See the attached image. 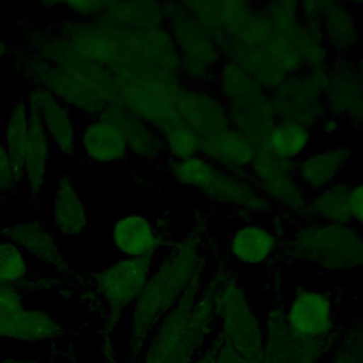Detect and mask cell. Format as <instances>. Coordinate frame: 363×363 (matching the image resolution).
<instances>
[{
	"label": "cell",
	"instance_id": "9",
	"mask_svg": "<svg viewBox=\"0 0 363 363\" xmlns=\"http://www.w3.org/2000/svg\"><path fill=\"white\" fill-rule=\"evenodd\" d=\"M169 28L180 60V74L186 84L213 86L223 62V51L187 11L182 1L164 3Z\"/></svg>",
	"mask_w": 363,
	"mask_h": 363
},
{
	"label": "cell",
	"instance_id": "32",
	"mask_svg": "<svg viewBox=\"0 0 363 363\" xmlns=\"http://www.w3.org/2000/svg\"><path fill=\"white\" fill-rule=\"evenodd\" d=\"M81 147L86 157L96 163L123 162L129 155L121 130L113 123L99 118L84 128Z\"/></svg>",
	"mask_w": 363,
	"mask_h": 363
},
{
	"label": "cell",
	"instance_id": "29",
	"mask_svg": "<svg viewBox=\"0 0 363 363\" xmlns=\"http://www.w3.org/2000/svg\"><path fill=\"white\" fill-rule=\"evenodd\" d=\"M325 45L332 57H353L359 47V28L352 3L329 1L319 23Z\"/></svg>",
	"mask_w": 363,
	"mask_h": 363
},
{
	"label": "cell",
	"instance_id": "45",
	"mask_svg": "<svg viewBox=\"0 0 363 363\" xmlns=\"http://www.w3.org/2000/svg\"><path fill=\"white\" fill-rule=\"evenodd\" d=\"M349 218L350 224L363 228V182L349 187Z\"/></svg>",
	"mask_w": 363,
	"mask_h": 363
},
{
	"label": "cell",
	"instance_id": "18",
	"mask_svg": "<svg viewBox=\"0 0 363 363\" xmlns=\"http://www.w3.org/2000/svg\"><path fill=\"white\" fill-rule=\"evenodd\" d=\"M0 237L16 244L24 254L27 252L35 258L37 262L50 267L61 278L72 279L78 275L51 231L37 218H24L0 227Z\"/></svg>",
	"mask_w": 363,
	"mask_h": 363
},
{
	"label": "cell",
	"instance_id": "25",
	"mask_svg": "<svg viewBox=\"0 0 363 363\" xmlns=\"http://www.w3.org/2000/svg\"><path fill=\"white\" fill-rule=\"evenodd\" d=\"M352 155V146L345 143L309 150L295 163L296 176L309 194L316 193L339 182V177L350 162Z\"/></svg>",
	"mask_w": 363,
	"mask_h": 363
},
{
	"label": "cell",
	"instance_id": "1",
	"mask_svg": "<svg viewBox=\"0 0 363 363\" xmlns=\"http://www.w3.org/2000/svg\"><path fill=\"white\" fill-rule=\"evenodd\" d=\"M206 234L201 223L170 245L128 313V340L123 363H139L145 346L166 313L187 289L204 278Z\"/></svg>",
	"mask_w": 363,
	"mask_h": 363
},
{
	"label": "cell",
	"instance_id": "47",
	"mask_svg": "<svg viewBox=\"0 0 363 363\" xmlns=\"http://www.w3.org/2000/svg\"><path fill=\"white\" fill-rule=\"evenodd\" d=\"M0 363H51L43 359H27V357H0Z\"/></svg>",
	"mask_w": 363,
	"mask_h": 363
},
{
	"label": "cell",
	"instance_id": "33",
	"mask_svg": "<svg viewBox=\"0 0 363 363\" xmlns=\"http://www.w3.org/2000/svg\"><path fill=\"white\" fill-rule=\"evenodd\" d=\"M289 31L301 71L326 69L332 55L325 45L319 26L299 20L291 26Z\"/></svg>",
	"mask_w": 363,
	"mask_h": 363
},
{
	"label": "cell",
	"instance_id": "36",
	"mask_svg": "<svg viewBox=\"0 0 363 363\" xmlns=\"http://www.w3.org/2000/svg\"><path fill=\"white\" fill-rule=\"evenodd\" d=\"M28 122H30V109H28L26 96H21L13 105L10 115L7 118V122L4 125L3 136H1L3 149L21 169H23L26 143L28 136Z\"/></svg>",
	"mask_w": 363,
	"mask_h": 363
},
{
	"label": "cell",
	"instance_id": "4",
	"mask_svg": "<svg viewBox=\"0 0 363 363\" xmlns=\"http://www.w3.org/2000/svg\"><path fill=\"white\" fill-rule=\"evenodd\" d=\"M285 235L282 250L294 262L329 272L363 269V234L352 224L302 220Z\"/></svg>",
	"mask_w": 363,
	"mask_h": 363
},
{
	"label": "cell",
	"instance_id": "30",
	"mask_svg": "<svg viewBox=\"0 0 363 363\" xmlns=\"http://www.w3.org/2000/svg\"><path fill=\"white\" fill-rule=\"evenodd\" d=\"M94 21L123 27V28H147L166 24L164 3L159 1H106Z\"/></svg>",
	"mask_w": 363,
	"mask_h": 363
},
{
	"label": "cell",
	"instance_id": "50",
	"mask_svg": "<svg viewBox=\"0 0 363 363\" xmlns=\"http://www.w3.org/2000/svg\"><path fill=\"white\" fill-rule=\"evenodd\" d=\"M354 64H356V71H357V75L363 84V50L359 52V55L354 57Z\"/></svg>",
	"mask_w": 363,
	"mask_h": 363
},
{
	"label": "cell",
	"instance_id": "44",
	"mask_svg": "<svg viewBox=\"0 0 363 363\" xmlns=\"http://www.w3.org/2000/svg\"><path fill=\"white\" fill-rule=\"evenodd\" d=\"M210 347L213 352L211 363H251L218 336L214 337V340L210 343Z\"/></svg>",
	"mask_w": 363,
	"mask_h": 363
},
{
	"label": "cell",
	"instance_id": "23",
	"mask_svg": "<svg viewBox=\"0 0 363 363\" xmlns=\"http://www.w3.org/2000/svg\"><path fill=\"white\" fill-rule=\"evenodd\" d=\"M111 241L123 258H155L166 245L162 228L142 213H129L112 224Z\"/></svg>",
	"mask_w": 363,
	"mask_h": 363
},
{
	"label": "cell",
	"instance_id": "7",
	"mask_svg": "<svg viewBox=\"0 0 363 363\" xmlns=\"http://www.w3.org/2000/svg\"><path fill=\"white\" fill-rule=\"evenodd\" d=\"M223 60L241 67L269 94L289 77L277 54L274 24L258 4L241 28L223 45Z\"/></svg>",
	"mask_w": 363,
	"mask_h": 363
},
{
	"label": "cell",
	"instance_id": "12",
	"mask_svg": "<svg viewBox=\"0 0 363 363\" xmlns=\"http://www.w3.org/2000/svg\"><path fill=\"white\" fill-rule=\"evenodd\" d=\"M326 69L298 71L291 74L271 92V102L278 121L296 122L311 129L318 125L326 115Z\"/></svg>",
	"mask_w": 363,
	"mask_h": 363
},
{
	"label": "cell",
	"instance_id": "13",
	"mask_svg": "<svg viewBox=\"0 0 363 363\" xmlns=\"http://www.w3.org/2000/svg\"><path fill=\"white\" fill-rule=\"evenodd\" d=\"M68 332L62 320L44 309L23 308L0 320V339L45 345L58 359L78 363L74 350L62 347Z\"/></svg>",
	"mask_w": 363,
	"mask_h": 363
},
{
	"label": "cell",
	"instance_id": "26",
	"mask_svg": "<svg viewBox=\"0 0 363 363\" xmlns=\"http://www.w3.org/2000/svg\"><path fill=\"white\" fill-rule=\"evenodd\" d=\"M257 152L258 146L233 126L201 138L200 143L203 157L220 170L231 173H248Z\"/></svg>",
	"mask_w": 363,
	"mask_h": 363
},
{
	"label": "cell",
	"instance_id": "14",
	"mask_svg": "<svg viewBox=\"0 0 363 363\" xmlns=\"http://www.w3.org/2000/svg\"><path fill=\"white\" fill-rule=\"evenodd\" d=\"M264 346L258 363H319L329 350V340H302L286 325L284 308H271L262 322Z\"/></svg>",
	"mask_w": 363,
	"mask_h": 363
},
{
	"label": "cell",
	"instance_id": "17",
	"mask_svg": "<svg viewBox=\"0 0 363 363\" xmlns=\"http://www.w3.org/2000/svg\"><path fill=\"white\" fill-rule=\"evenodd\" d=\"M326 71V113L353 129H363V84L356 71L354 57H332Z\"/></svg>",
	"mask_w": 363,
	"mask_h": 363
},
{
	"label": "cell",
	"instance_id": "51",
	"mask_svg": "<svg viewBox=\"0 0 363 363\" xmlns=\"http://www.w3.org/2000/svg\"><path fill=\"white\" fill-rule=\"evenodd\" d=\"M3 149V142H1V138H0V150Z\"/></svg>",
	"mask_w": 363,
	"mask_h": 363
},
{
	"label": "cell",
	"instance_id": "39",
	"mask_svg": "<svg viewBox=\"0 0 363 363\" xmlns=\"http://www.w3.org/2000/svg\"><path fill=\"white\" fill-rule=\"evenodd\" d=\"M160 136L167 160H184L200 155L201 136L182 121L174 122Z\"/></svg>",
	"mask_w": 363,
	"mask_h": 363
},
{
	"label": "cell",
	"instance_id": "46",
	"mask_svg": "<svg viewBox=\"0 0 363 363\" xmlns=\"http://www.w3.org/2000/svg\"><path fill=\"white\" fill-rule=\"evenodd\" d=\"M342 126H343V122H342V121H339L337 118H335V116L326 113V115L318 122V125H316L315 128H316V129L319 130V133L323 135L325 138H332V136H335V135L339 133V130L342 129Z\"/></svg>",
	"mask_w": 363,
	"mask_h": 363
},
{
	"label": "cell",
	"instance_id": "6",
	"mask_svg": "<svg viewBox=\"0 0 363 363\" xmlns=\"http://www.w3.org/2000/svg\"><path fill=\"white\" fill-rule=\"evenodd\" d=\"M207 282L213 291L217 336L251 363H258L264 326L242 285L224 269H218Z\"/></svg>",
	"mask_w": 363,
	"mask_h": 363
},
{
	"label": "cell",
	"instance_id": "40",
	"mask_svg": "<svg viewBox=\"0 0 363 363\" xmlns=\"http://www.w3.org/2000/svg\"><path fill=\"white\" fill-rule=\"evenodd\" d=\"M26 254L10 241H0V284L18 285L28 277Z\"/></svg>",
	"mask_w": 363,
	"mask_h": 363
},
{
	"label": "cell",
	"instance_id": "38",
	"mask_svg": "<svg viewBox=\"0 0 363 363\" xmlns=\"http://www.w3.org/2000/svg\"><path fill=\"white\" fill-rule=\"evenodd\" d=\"M213 88L223 98L224 102H228L242 95H247L261 86L241 67L231 61L223 60L216 72Z\"/></svg>",
	"mask_w": 363,
	"mask_h": 363
},
{
	"label": "cell",
	"instance_id": "15",
	"mask_svg": "<svg viewBox=\"0 0 363 363\" xmlns=\"http://www.w3.org/2000/svg\"><path fill=\"white\" fill-rule=\"evenodd\" d=\"M284 315L291 332L302 340H329L335 329V302L330 294L299 286L292 294Z\"/></svg>",
	"mask_w": 363,
	"mask_h": 363
},
{
	"label": "cell",
	"instance_id": "22",
	"mask_svg": "<svg viewBox=\"0 0 363 363\" xmlns=\"http://www.w3.org/2000/svg\"><path fill=\"white\" fill-rule=\"evenodd\" d=\"M182 3L220 48L241 28L257 7L255 3L240 0H196Z\"/></svg>",
	"mask_w": 363,
	"mask_h": 363
},
{
	"label": "cell",
	"instance_id": "34",
	"mask_svg": "<svg viewBox=\"0 0 363 363\" xmlns=\"http://www.w3.org/2000/svg\"><path fill=\"white\" fill-rule=\"evenodd\" d=\"M312 145V129L291 121H277L264 149L279 159L296 163L302 159Z\"/></svg>",
	"mask_w": 363,
	"mask_h": 363
},
{
	"label": "cell",
	"instance_id": "11",
	"mask_svg": "<svg viewBox=\"0 0 363 363\" xmlns=\"http://www.w3.org/2000/svg\"><path fill=\"white\" fill-rule=\"evenodd\" d=\"M248 176L275 211L301 221L308 218L311 194L301 184L295 163L279 159L259 147L248 169Z\"/></svg>",
	"mask_w": 363,
	"mask_h": 363
},
{
	"label": "cell",
	"instance_id": "10",
	"mask_svg": "<svg viewBox=\"0 0 363 363\" xmlns=\"http://www.w3.org/2000/svg\"><path fill=\"white\" fill-rule=\"evenodd\" d=\"M13 68L27 78L35 88L45 89L67 106H72L86 115L99 116L108 104L88 85L65 69L37 57L26 47L11 48Z\"/></svg>",
	"mask_w": 363,
	"mask_h": 363
},
{
	"label": "cell",
	"instance_id": "42",
	"mask_svg": "<svg viewBox=\"0 0 363 363\" xmlns=\"http://www.w3.org/2000/svg\"><path fill=\"white\" fill-rule=\"evenodd\" d=\"M330 363H363V323L345 336Z\"/></svg>",
	"mask_w": 363,
	"mask_h": 363
},
{
	"label": "cell",
	"instance_id": "19",
	"mask_svg": "<svg viewBox=\"0 0 363 363\" xmlns=\"http://www.w3.org/2000/svg\"><path fill=\"white\" fill-rule=\"evenodd\" d=\"M179 119L201 138L230 126L227 105L213 86L183 84L176 99Z\"/></svg>",
	"mask_w": 363,
	"mask_h": 363
},
{
	"label": "cell",
	"instance_id": "28",
	"mask_svg": "<svg viewBox=\"0 0 363 363\" xmlns=\"http://www.w3.org/2000/svg\"><path fill=\"white\" fill-rule=\"evenodd\" d=\"M51 217L57 234L67 240L81 237L88 227V210L79 190L68 174H62L57 180Z\"/></svg>",
	"mask_w": 363,
	"mask_h": 363
},
{
	"label": "cell",
	"instance_id": "5",
	"mask_svg": "<svg viewBox=\"0 0 363 363\" xmlns=\"http://www.w3.org/2000/svg\"><path fill=\"white\" fill-rule=\"evenodd\" d=\"M112 72L118 81L113 106L138 116L159 133L180 121L176 99L184 84L182 75L150 65H128Z\"/></svg>",
	"mask_w": 363,
	"mask_h": 363
},
{
	"label": "cell",
	"instance_id": "35",
	"mask_svg": "<svg viewBox=\"0 0 363 363\" xmlns=\"http://www.w3.org/2000/svg\"><path fill=\"white\" fill-rule=\"evenodd\" d=\"M349 184L336 182L309 196L308 218L329 224H350Z\"/></svg>",
	"mask_w": 363,
	"mask_h": 363
},
{
	"label": "cell",
	"instance_id": "16",
	"mask_svg": "<svg viewBox=\"0 0 363 363\" xmlns=\"http://www.w3.org/2000/svg\"><path fill=\"white\" fill-rule=\"evenodd\" d=\"M208 203L230 210L245 220H259L275 213L248 173L217 170L211 182L199 191Z\"/></svg>",
	"mask_w": 363,
	"mask_h": 363
},
{
	"label": "cell",
	"instance_id": "31",
	"mask_svg": "<svg viewBox=\"0 0 363 363\" xmlns=\"http://www.w3.org/2000/svg\"><path fill=\"white\" fill-rule=\"evenodd\" d=\"M50 139L37 118L35 113L30 111L28 122V136L24 152L23 172L24 182L27 186V196L31 201H35L43 190L47 173V164L50 157Z\"/></svg>",
	"mask_w": 363,
	"mask_h": 363
},
{
	"label": "cell",
	"instance_id": "21",
	"mask_svg": "<svg viewBox=\"0 0 363 363\" xmlns=\"http://www.w3.org/2000/svg\"><path fill=\"white\" fill-rule=\"evenodd\" d=\"M28 109L40 119L50 143L65 157H74L78 152V135L65 104L45 89L33 86L26 95Z\"/></svg>",
	"mask_w": 363,
	"mask_h": 363
},
{
	"label": "cell",
	"instance_id": "20",
	"mask_svg": "<svg viewBox=\"0 0 363 363\" xmlns=\"http://www.w3.org/2000/svg\"><path fill=\"white\" fill-rule=\"evenodd\" d=\"M284 245L282 233L261 220H245L228 235L227 254L240 265H264L274 259Z\"/></svg>",
	"mask_w": 363,
	"mask_h": 363
},
{
	"label": "cell",
	"instance_id": "3",
	"mask_svg": "<svg viewBox=\"0 0 363 363\" xmlns=\"http://www.w3.org/2000/svg\"><path fill=\"white\" fill-rule=\"evenodd\" d=\"M214 328L213 291L203 278L159 322L139 363H189L208 346Z\"/></svg>",
	"mask_w": 363,
	"mask_h": 363
},
{
	"label": "cell",
	"instance_id": "41",
	"mask_svg": "<svg viewBox=\"0 0 363 363\" xmlns=\"http://www.w3.org/2000/svg\"><path fill=\"white\" fill-rule=\"evenodd\" d=\"M262 14L278 27H289L301 20L299 17V3L298 1H267L258 4Z\"/></svg>",
	"mask_w": 363,
	"mask_h": 363
},
{
	"label": "cell",
	"instance_id": "24",
	"mask_svg": "<svg viewBox=\"0 0 363 363\" xmlns=\"http://www.w3.org/2000/svg\"><path fill=\"white\" fill-rule=\"evenodd\" d=\"M225 105L230 126L245 135L258 149L264 147L278 121L272 108L271 94L258 88L247 95L225 102Z\"/></svg>",
	"mask_w": 363,
	"mask_h": 363
},
{
	"label": "cell",
	"instance_id": "27",
	"mask_svg": "<svg viewBox=\"0 0 363 363\" xmlns=\"http://www.w3.org/2000/svg\"><path fill=\"white\" fill-rule=\"evenodd\" d=\"M98 118L113 123L121 130L129 153L138 159L157 162L164 157L160 133L138 116L118 106H109Z\"/></svg>",
	"mask_w": 363,
	"mask_h": 363
},
{
	"label": "cell",
	"instance_id": "48",
	"mask_svg": "<svg viewBox=\"0 0 363 363\" xmlns=\"http://www.w3.org/2000/svg\"><path fill=\"white\" fill-rule=\"evenodd\" d=\"M211 359H213V352H211V347H210V343H208V346L197 357H194L189 363H211Z\"/></svg>",
	"mask_w": 363,
	"mask_h": 363
},
{
	"label": "cell",
	"instance_id": "2",
	"mask_svg": "<svg viewBox=\"0 0 363 363\" xmlns=\"http://www.w3.org/2000/svg\"><path fill=\"white\" fill-rule=\"evenodd\" d=\"M155 258H121L86 275L67 279L60 296L74 299L99 319V347L104 363H121L115 349V333L125 315L145 288Z\"/></svg>",
	"mask_w": 363,
	"mask_h": 363
},
{
	"label": "cell",
	"instance_id": "37",
	"mask_svg": "<svg viewBox=\"0 0 363 363\" xmlns=\"http://www.w3.org/2000/svg\"><path fill=\"white\" fill-rule=\"evenodd\" d=\"M166 170L180 187L200 191L211 182L218 167L201 155H197L184 160H166Z\"/></svg>",
	"mask_w": 363,
	"mask_h": 363
},
{
	"label": "cell",
	"instance_id": "49",
	"mask_svg": "<svg viewBox=\"0 0 363 363\" xmlns=\"http://www.w3.org/2000/svg\"><path fill=\"white\" fill-rule=\"evenodd\" d=\"M10 52H11L10 44L6 41L4 37L0 35V61H3L4 58L10 57Z\"/></svg>",
	"mask_w": 363,
	"mask_h": 363
},
{
	"label": "cell",
	"instance_id": "8",
	"mask_svg": "<svg viewBox=\"0 0 363 363\" xmlns=\"http://www.w3.org/2000/svg\"><path fill=\"white\" fill-rule=\"evenodd\" d=\"M18 24L28 51L72 74L94 89L108 106L115 105L118 81L111 69L77 52L50 24L41 26L24 20Z\"/></svg>",
	"mask_w": 363,
	"mask_h": 363
},
{
	"label": "cell",
	"instance_id": "43",
	"mask_svg": "<svg viewBox=\"0 0 363 363\" xmlns=\"http://www.w3.org/2000/svg\"><path fill=\"white\" fill-rule=\"evenodd\" d=\"M24 180L23 169L9 156V153L0 150V193L10 191L20 182Z\"/></svg>",
	"mask_w": 363,
	"mask_h": 363
}]
</instances>
